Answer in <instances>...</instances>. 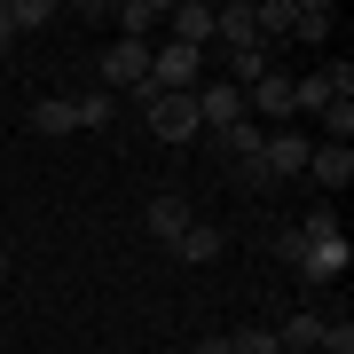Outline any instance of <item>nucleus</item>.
Here are the masks:
<instances>
[{"label": "nucleus", "instance_id": "nucleus-4", "mask_svg": "<svg viewBox=\"0 0 354 354\" xmlns=\"http://www.w3.org/2000/svg\"><path fill=\"white\" fill-rule=\"evenodd\" d=\"M299 111V79H283V71H268V79H252V87H244V118H268V134H276V118H291Z\"/></svg>", "mask_w": 354, "mask_h": 354}, {"label": "nucleus", "instance_id": "nucleus-24", "mask_svg": "<svg viewBox=\"0 0 354 354\" xmlns=\"http://www.w3.org/2000/svg\"><path fill=\"white\" fill-rule=\"evenodd\" d=\"M323 354H354V330H346V323H330V330H323Z\"/></svg>", "mask_w": 354, "mask_h": 354}, {"label": "nucleus", "instance_id": "nucleus-6", "mask_svg": "<svg viewBox=\"0 0 354 354\" xmlns=\"http://www.w3.org/2000/svg\"><path fill=\"white\" fill-rule=\"evenodd\" d=\"M244 118V87H228V79H205L197 87V127L205 134H221V127H236Z\"/></svg>", "mask_w": 354, "mask_h": 354}, {"label": "nucleus", "instance_id": "nucleus-13", "mask_svg": "<svg viewBox=\"0 0 354 354\" xmlns=\"http://www.w3.org/2000/svg\"><path fill=\"white\" fill-rule=\"evenodd\" d=\"M181 228H189V197H174V189L150 197V236H158V244H174Z\"/></svg>", "mask_w": 354, "mask_h": 354}, {"label": "nucleus", "instance_id": "nucleus-23", "mask_svg": "<svg viewBox=\"0 0 354 354\" xmlns=\"http://www.w3.org/2000/svg\"><path fill=\"white\" fill-rule=\"evenodd\" d=\"M323 118H330V142H346V134H354V95H346V102H330Z\"/></svg>", "mask_w": 354, "mask_h": 354}, {"label": "nucleus", "instance_id": "nucleus-20", "mask_svg": "<svg viewBox=\"0 0 354 354\" xmlns=\"http://www.w3.org/2000/svg\"><path fill=\"white\" fill-rule=\"evenodd\" d=\"M71 111H79V127H111V111H118V102H111V95H79Z\"/></svg>", "mask_w": 354, "mask_h": 354}, {"label": "nucleus", "instance_id": "nucleus-27", "mask_svg": "<svg viewBox=\"0 0 354 354\" xmlns=\"http://www.w3.org/2000/svg\"><path fill=\"white\" fill-rule=\"evenodd\" d=\"M0 283H8V244H0Z\"/></svg>", "mask_w": 354, "mask_h": 354}, {"label": "nucleus", "instance_id": "nucleus-16", "mask_svg": "<svg viewBox=\"0 0 354 354\" xmlns=\"http://www.w3.org/2000/svg\"><path fill=\"white\" fill-rule=\"evenodd\" d=\"M213 142H221V150H228V158H236V165H244V158H252V150H260V142H268V127H252V118H236V127H221Z\"/></svg>", "mask_w": 354, "mask_h": 354}, {"label": "nucleus", "instance_id": "nucleus-15", "mask_svg": "<svg viewBox=\"0 0 354 354\" xmlns=\"http://www.w3.org/2000/svg\"><path fill=\"white\" fill-rule=\"evenodd\" d=\"M174 252H181V260H221V228H213V221H189V228L174 236Z\"/></svg>", "mask_w": 354, "mask_h": 354}, {"label": "nucleus", "instance_id": "nucleus-25", "mask_svg": "<svg viewBox=\"0 0 354 354\" xmlns=\"http://www.w3.org/2000/svg\"><path fill=\"white\" fill-rule=\"evenodd\" d=\"M197 354H236V346H228V339H197Z\"/></svg>", "mask_w": 354, "mask_h": 354}, {"label": "nucleus", "instance_id": "nucleus-3", "mask_svg": "<svg viewBox=\"0 0 354 354\" xmlns=\"http://www.w3.org/2000/svg\"><path fill=\"white\" fill-rule=\"evenodd\" d=\"M102 79H111V87H127L134 102L158 95V87H150V48H142V39H111V48H102Z\"/></svg>", "mask_w": 354, "mask_h": 354}, {"label": "nucleus", "instance_id": "nucleus-5", "mask_svg": "<svg viewBox=\"0 0 354 354\" xmlns=\"http://www.w3.org/2000/svg\"><path fill=\"white\" fill-rule=\"evenodd\" d=\"M142 118H150L158 142H189V134H205V127H197V95H150V102H142Z\"/></svg>", "mask_w": 354, "mask_h": 354}, {"label": "nucleus", "instance_id": "nucleus-8", "mask_svg": "<svg viewBox=\"0 0 354 354\" xmlns=\"http://www.w3.org/2000/svg\"><path fill=\"white\" fill-rule=\"evenodd\" d=\"M354 95V71L346 64H330V71H315V79H299V111H330V102H346Z\"/></svg>", "mask_w": 354, "mask_h": 354}, {"label": "nucleus", "instance_id": "nucleus-19", "mask_svg": "<svg viewBox=\"0 0 354 354\" xmlns=\"http://www.w3.org/2000/svg\"><path fill=\"white\" fill-rule=\"evenodd\" d=\"M8 24H16V32H39V24H55V0H8Z\"/></svg>", "mask_w": 354, "mask_h": 354}, {"label": "nucleus", "instance_id": "nucleus-18", "mask_svg": "<svg viewBox=\"0 0 354 354\" xmlns=\"http://www.w3.org/2000/svg\"><path fill=\"white\" fill-rule=\"evenodd\" d=\"M291 32H299V39H323L330 32V8H323V0H291Z\"/></svg>", "mask_w": 354, "mask_h": 354}, {"label": "nucleus", "instance_id": "nucleus-10", "mask_svg": "<svg viewBox=\"0 0 354 354\" xmlns=\"http://www.w3.org/2000/svg\"><path fill=\"white\" fill-rule=\"evenodd\" d=\"M165 24H174L181 48H197V55H205V39H213V8H205V0H181V8H165Z\"/></svg>", "mask_w": 354, "mask_h": 354}, {"label": "nucleus", "instance_id": "nucleus-1", "mask_svg": "<svg viewBox=\"0 0 354 354\" xmlns=\"http://www.w3.org/2000/svg\"><path fill=\"white\" fill-rule=\"evenodd\" d=\"M307 150H315V142H299V134L283 127V134H268L236 174H244V181H291V174H307Z\"/></svg>", "mask_w": 354, "mask_h": 354}, {"label": "nucleus", "instance_id": "nucleus-22", "mask_svg": "<svg viewBox=\"0 0 354 354\" xmlns=\"http://www.w3.org/2000/svg\"><path fill=\"white\" fill-rule=\"evenodd\" d=\"M228 346H236V354H283V346H276V330H236Z\"/></svg>", "mask_w": 354, "mask_h": 354}, {"label": "nucleus", "instance_id": "nucleus-9", "mask_svg": "<svg viewBox=\"0 0 354 354\" xmlns=\"http://www.w3.org/2000/svg\"><path fill=\"white\" fill-rule=\"evenodd\" d=\"M307 174H315L323 189H346L354 181V150L346 142H315V150H307Z\"/></svg>", "mask_w": 354, "mask_h": 354}, {"label": "nucleus", "instance_id": "nucleus-26", "mask_svg": "<svg viewBox=\"0 0 354 354\" xmlns=\"http://www.w3.org/2000/svg\"><path fill=\"white\" fill-rule=\"evenodd\" d=\"M8 39H16V24H8V0H0V48H8Z\"/></svg>", "mask_w": 354, "mask_h": 354}, {"label": "nucleus", "instance_id": "nucleus-11", "mask_svg": "<svg viewBox=\"0 0 354 354\" xmlns=\"http://www.w3.org/2000/svg\"><path fill=\"white\" fill-rule=\"evenodd\" d=\"M276 71V55H268V39H252V48H228V87H252V79Z\"/></svg>", "mask_w": 354, "mask_h": 354}, {"label": "nucleus", "instance_id": "nucleus-21", "mask_svg": "<svg viewBox=\"0 0 354 354\" xmlns=\"http://www.w3.org/2000/svg\"><path fill=\"white\" fill-rule=\"evenodd\" d=\"M276 260L299 276V260H307V236H299V228H276Z\"/></svg>", "mask_w": 354, "mask_h": 354}, {"label": "nucleus", "instance_id": "nucleus-7", "mask_svg": "<svg viewBox=\"0 0 354 354\" xmlns=\"http://www.w3.org/2000/svg\"><path fill=\"white\" fill-rule=\"evenodd\" d=\"M346 236H315V244H307V260H299V283H339L346 276Z\"/></svg>", "mask_w": 354, "mask_h": 354}, {"label": "nucleus", "instance_id": "nucleus-17", "mask_svg": "<svg viewBox=\"0 0 354 354\" xmlns=\"http://www.w3.org/2000/svg\"><path fill=\"white\" fill-rule=\"evenodd\" d=\"M323 330H330L323 315H291V323L276 330V346H283V354H291V346H323Z\"/></svg>", "mask_w": 354, "mask_h": 354}, {"label": "nucleus", "instance_id": "nucleus-14", "mask_svg": "<svg viewBox=\"0 0 354 354\" xmlns=\"http://www.w3.org/2000/svg\"><path fill=\"white\" fill-rule=\"evenodd\" d=\"M150 24H165L158 0H127V8H118V39H142V48H150Z\"/></svg>", "mask_w": 354, "mask_h": 354}, {"label": "nucleus", "instance_id": "nucleus-2", "mask_svg": "<svg viewBox=\"0 0 354 354\" xmlns=\"http://www.w3.org/2000/svg\"><path fill=\"white\" fill-rule=\"evenodd\" d=\"M150 87H158V95H197V87H205V55L181 48V39L150 48Z\"/></svg>", "mask_w": 354, "mask_h": 354}, {"label": "nucleus", "instance_id": "nucleus-12", "mask_svg": "<svg viewBox=\"0 0 354 354\" xmlns=\"http://www.w3.org/2000/svg\"><path fill=\"white\" fill-rule=\"evenodd\" d=\"M32 134H79V111H71V95H48V102H32Z\"/></svg>", "mask_w": 354, "mask_h": 354}]
</instances>
